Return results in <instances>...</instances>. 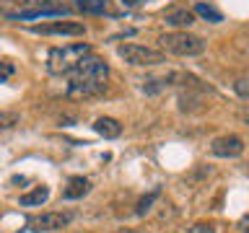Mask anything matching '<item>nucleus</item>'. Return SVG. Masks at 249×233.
I'll return each mask as SVG.
<instances>
[{"label": "nucleus", "mask_w": 249, "mask_h": 233, "mask_svg": "<svg viewBox=\"0 0 249 233\" xmlns=\"http://www.w3.org/2000/svg\"><path fill=\"white\" fill-rule=\"evenodd\" d=\"M159 44H161V52L177 54V57H197V54L205 52V39L192 34V31H187V29L161 34Z\"/></svg>", "instance_id": "f257e3e1"}, {"label": "nucleus", "mask_w": 249, "mask_h": 233, "mask_svg": "<svg viewBox=\"0 0 249 233\" xmlns=\"http://www.w3.org/2000/svg\"><path fill=\"white\" fill-rule=\"evenodd\" d=\"M91 52L89 42H73V44H62V47H54L47 54V70L52 75H68L70 70L75 67V62L86 57Z\"/></svg>", "instance_id": "f03ea898"}, {"label": "nucleus", "mask_w": 249, "mask_h": 233, "mask_svg": "<svg viewBox=\"0 0 249 233\" xmlns=\"http://www.w3.org/2000/svg\"><path fill=\"white\" fill-rule=\"evenodd\" d=\"M117 54L135 67H153L166 62V52L156 50V47H145V44H135V42H124L117 47Z\"/></svg>", "instance_id": "7ed1b4c3"}, {"label": "nucleus", "mask_w": 249, "mask_h": 233, "mask_svg": "<svg viewBox=\"0 0 249 233\" xmlns=\"http://www.w3.org/2000/svg\"><path fill=\"white\" fill-rule=\"evenodd\" d=\"M70 81H107L109 75V65L104 60L99 57V54H86L75 62V67L70 70Z\"/></svg>", "instance_id": "20e7f679"}, {"label": "nucleus", "mask_w": 249, "mask_h": 233, "mask_svg": "<svg viewBox=\"0 0 249 233\" xmlns=\"http://www.w3.org/2000/svg\"><path fill=\"white\" fill-rule=\"evenodd\" d=\"M70 220H73V215L70 213H42V215H34L29 217V228L42 233V231H60L65 228V225H70Z\"/></svg>", "instance_id": "39448f33"}, {"label": "nucleus", "mask_w": 249, "mask_h": 233, "mask_svg": "<svg viewBox=\"0 0 249 233\" xmlns=\"http://www.w3.org/2000/svg\"><path fill=\"white\" fill-rule=\"evenodd\" d=\"M210 153L215 158H239L244 153V140L239 135H221L210 143Z\"/></svg>", "instance_id": "423d86ee"}, {"label": "nucleus", "mask_w": 249, "mask_h": 233, "mask_svg": "<svg viewBox=\"0 0 249 233\" xmlns=\"http://www.w3.org/2000/svg\"><path fill=\"white\" fill-rule=\"evenodd\" d=\"M34 34H47V36H83L86 26L75 21H52V23H42V26L31 29Z\"/></svg>", "instance_id": "0eeeda50"}, {"label": "nucleus", "mask_w": 249, "mask_h": 233, "mask_svg": "<svg viewBox=\"0 0 249 233\" xmlns=\"http://www.w3.org/2000/svg\"><path fill=\"white\" fill-rule=\"evenodd\" d=\"M104 91H107V81H70L68 85V96H73V99L101 96Z\"/></svg>", "instance_id": "6e6552de"}, {"label": "nucleus", "mask_w": 249, "mask_h": 233, "mask_svg": "<svg viewBox=\"0 0 249 233\" xmlns=\"http://www.w3.org/2000/svg\"><path fill=\"white\" fill-rule=\"evenodd\" d=\"M163 21H166L174 31H182V29H190L195 23V13L190 8H169V11L163 13Z\"/></svg>", "instance_id": "1a4fd4ad"}, {"label": "nucleus", "mask_w": 249, "mask_h": 233, "mask_svg": "<svg viewBox=\"0 0 249 233\" xmlns=\"http://www.w3.org/2000/svg\"><path fill=\"white\" fill-rule=\"evenodd\" d=\"M93 130L99 132L104 140H114L122 135V124L114 119V116H99L96 122H93Z\"/></svg>", "instance_id": "9d476101"}, {"label": "nucleus", "mask_w": 249, "mask_h": 233, "mask_svg": "<svg viewBox=\"0 0 249 233\" xmlns=\"http://www.w3.org/2000/svg\"><path fill=\"white\" fill-rule=\"evenodd\" d=\"M89 189H91V182H89V179L73 176V179L68 182L65 192H62V197H65V200H81L83 194H89Z\"/></svg>", "instance_id": "9b49d317"}, {"label": "nucleus", "mask_w": 249, "mask_h": 233, "mask_svg": "<svg viewBox=\"0 0 249 233\" xmlns=\"http://www.w3.org/2000/svg\"><path fill=\"white\" fill-rule=\"evenodd\" d=\"M202 93H205V91H200V93L182 91V93H179V109H182V112H200V109L205 106V104H202V101H205V99H202Z\"/></svg>", "instance_id": "f8f14e48"}, {"label": "nucleus", "mask_w": 249, "mask_h": 233, "mask_svg": "<svg viewBox=\"0 0 249 233\" xmlns=\"http://www.w3.org/2000/svg\"><path fill=\"white\" fill-rule=\"evenodd\" d=\"M50 200V189L47 186H36V189H31L29 194H21V207H39L44 205V202Z\"/></svg>", "instance_id": "ddd939ff"}, {"label": "nucleus", "mask_w": 249, "mask_h": 233, "mask_svg": "<svg viewBox=\"0 0 249 233\" xmlns=\"http://www.w3.org/2000/svg\"><path fill=\"white\" fill-rule=\"evenodd\" d=\"M75 8L86 16H101L109 11V0H75Z\"/></svg>", "instance_id": "4468645a"}, {"label": "nucleus", "mask_w": 249, "mask_h": 233, "mask_svg": "<svg viewBox=\"0 0 249 233\" xmlns=\"http://www.w3.org/2000/svg\"><path fill=\"white\" fill-rule=\"evenodd\" d=\"M192 13H195V16H200V18H205L208 23H221V21H223V13H221V11H215L213 5H205V3H197Z\"/></svg>", "instance_id": "2eb2a0df"}, {"label": "nucleus", "mask_w": 249, "mask_h": 233, "mask_svg": "<svg viewBox=\"0 0 249 233\" xmlns=\"http://www.w3.org/2000/svg\"><path fill=\"white\" fill-rule=\"evenodd\" d=\"M18 122H21V114L18 112H0V132L13 130Z\"/></svg>", "instance_id": "dca6fc26"}, {"label": "nucleus", "mask_w": 249, "mask_h": 233, "mask_svg": "<svg viewBox=\"0 0 249 233\" xmlns=\"http://www.w3.org/2000/svg\"><path fill=\"white\" fill-rule=\"evenodd\" d=\"M156 197H159V189H153L151 194H145V197H140V200H138V205H135V215H145L148 210H151V205L156 202Z\"/></svg>", "instance_id": "f3484780"}, {"label": "nucleus", "mask_w": 249, "mask_h": 233, "mask_svg": "<svg viewBox=\"0 0 249 233\" xmlns=\"http://www.w3.org/2000/svg\"><path fill=\"white\" fill-rule=\"evenodd\" d=\"M233 91L239 93V99H249V78L247 75H239L236 83H233Z\"/></svg>", "instance_id": "a211bd4d"}, {"label": "nucleus", "mask_w": 249, "mask_h": 233, "mask_svg": "<svg viewBox=\"0 0 249 233\" xmlns=\"http://www.w3.org/2000/svg\"><path fill=\"white\" fill-rule=\"evenodd\" d=\"M187 233H218L213 223H195Z\"/></svg>", "instance_id": "6ab92c4d"}, {"label": "nucleus", "mask_w": 249, "mask_h": 233, "mask_svg": "<svg viewBox=\"0 0 249 233\" xmlns=\"http://www.w3.org/2000/svg\"><path fill=\"white\" fill-rule=\"evenodd\" d=\"M11 73H13V65H11V62H3V65H0V83H3Z\"/></svg>", "instance_id": "aec40b11"}, {"label": "nucleus", "mask_w": 249, "mask_h": 233, "mask_svg": "<svg viewBox=\"0 0 249 233\" xmlns=\"http://www.w3.org/2000/svg\"><path fill=\"white\" fill-rule=\"evenodd\" d=\"M135 3H140V0H124V5H135Z\"/></svg>", "instance_id": "412c9836"}, {"label": "nucleus", "mask_w": 249, "mask_h": 233, "mask_svg": "<svg viewBox=\"0 0 249 233\" xmlns=\"http://www.w3.org/2000/svg\"><path fill=\"white\" fill-rule=\"evenodd\" d=\"M120 233H132V231H130V228H124V231H120Z\"/></svg>", "instance_id": "4be33fe9"}]
</instances>
